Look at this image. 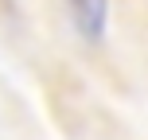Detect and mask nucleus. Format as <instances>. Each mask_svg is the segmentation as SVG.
Here are the masks:
<instances>
[{
  "label": "nucleus",
  "mask_w": 148,
  "mask_h": 140,
  "mask_svg": "<svg viewBox=\"0 0 148 140\" xmlns=\"http://www.w3.org/2000/svg\"><path fill=\"white\" fill-rule=\"evenodd\" d=\"M70 8V23L82 39L101 43L109 31V0H66Z\"/></svg>",
  "instance_id": "obj_1"
}]
</instances>
